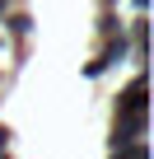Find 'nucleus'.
<instances>
[{
	"label": "nucleus",
	"mask_w": 154,
	"mask_h": 159,
	"mask_svg": "<svg viewBox=\"0 0 154 159\" xmlns=\"http://www.w3.org/2000/svg\"><path fill=\"white\" fill-rule=\"evenodd\" d=\"M0 10H5V0H0Z\"/></svg>",
	"instance_id": "5"
},
{
	"label": "nucleus",
	"mask_w": 154,
	"mask_h": 159,
	"mask_svg": "<svg viewBox=\"0 0 154 159\" xmlns=\"http://www.w3.org/2000/svg\"><path fill=\"white\" fill-rule=\"evenodd\" d=\"M5 145H10V131H5V126H0V150H5Z\"/></svg>",
	"instance_id": "4"
},
{
	"label": "nucleus",
	"mask_w": 154,
	"mask_h": 159,
	"mask_svg": "<svg viewBox=\"0 0 154 159\" xmlns=\"http://www.w3.org/2000/svg\"><path fill=\"white\" fill-rule=\"evenodd\" d=\"M145 131H149V112H121V117H117V136H112V150L121 154V150H126L135 136H145Z\"/></svg>",
	"instance_id": "1"
},
{
	"label": "nucleus",
	"mask_w": 154,
	"mask_h": 159,
	"mask_svg": "<svg viewBox=\"0 0 154 159\" xmlns=\"http://www.w3.org/2000/svg\"><path fill=\"white\" fill-rule=\"evenodd\" d=\"M121 52H126V42H121V38H117V47H108V52H103V56H98V61H89V75H103V70H108V66H112V61H121Z\"/></svg>",
	"instance_id": "3"
},
{
	"label": "nucleus",
	"mask_w": 154,
	"mask_h": 159,
	"mask_svg": "<svg viewBox=\"0 0 154 159\" xmlns=\"http://www.w3.org/2000/svg\"><path fill=\"white\" fill-rule=\"evenodd\" d=\"M145 98H149L145 75H135V80H131V89H126V94H121V103H117V112H149V103H145Z\"/></svg>",
	"instance_id": "2"
}]
</instances>
